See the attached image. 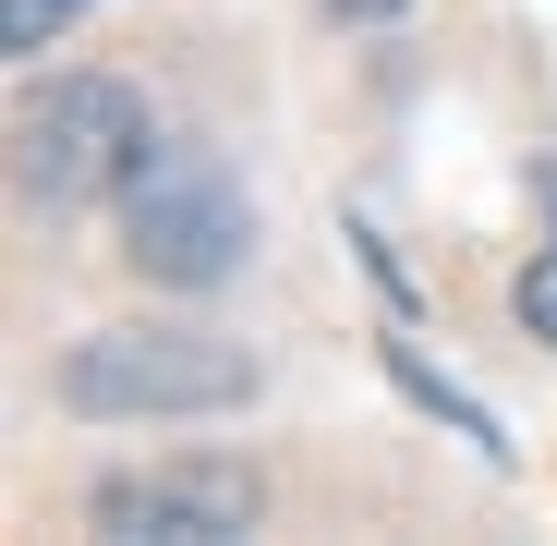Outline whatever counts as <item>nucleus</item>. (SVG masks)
<instances>
[{
    "mask_svg": "<svg viewBox=\"0 0 557 546\" xmlns=\"http://www.w3.org/2000/svg\"><path fill=\"white\" fill-rule=\"evenodd\" d=\"M98 534H170V546H231V534H255V486L243 474H110L98 486V510H85Z\"/></svg>",
    "mask_w": 557,
    "mask_h": 546,
    "instance_id": "4",
    "label": "nucleus"
},
{
    "mask_svg": "<svg viewBox=\"0 0 557 546\" xmlns=\"http://www.w3.org/2000/svg\"><path fill=\"white\" fill-rule=\"evenodd\" d=\"M255 243V207L243 182L207 158V146H146V170L122 182V255L170 292H219Z\"/></svg>",
    "mask_w": 557,
    "mask_h": 546,
    "instance_id": "3",
    "label": "nucleus"
},
{
    "mask_svg": "<svg viewBox=\"0 0 557 546\" xmlns=\"http://www.w3.org/2000/svg\"><path fill=\"white\" fill-rule=\"evenodd\" d=\"M339 25H388V13H412V0H327Z\"/></svg>",
    "mask_w": 557,
    "mask_h": 546,
    "instance_id": "7",
    "label": "nucleus"
},
{
    "mask_svg": "<svg viewBox=\"0 0 557 546\" xmlns=\"http://www.w3.org/2000/svg\"><path fill=\"white\" fill-rule=\"evenodd\" d=\"M73 13H85V0H0V37H13V49L37 61V49H49V37H61Z\"/></svg>",
    "mask_w": 557,
    "mask_h": 546,
    "instance_id": "5",
    "label": "nucleus"
},
{
    "mask_svg": "<svg viewBox=\"0 0 557 546\" xmlns=\"http://www.w3.org/2000/svg\"><path fill=\"white\" fill-rule=\"evenodd\" d=\"M158 122L122 73H61L13 110V182L37 219H73V207H122V182L146 170Z\"/></svg>",
    "mask_w": 557,
    "mask_h": 546,
    "instance_id": "1",
    "label": "nucleus"
},
{
    "mask_svg": "<svg viewBox=\"0 0 557 546\" xmlns=\"http://www.w3.org/2000/svg\"><path fill=\"white\" fill-rule=\"evenodd\" d=\"M61 401L85 425H134V413H243L255 364L207 328H98L61 352Z\"/></svg>",
    "mask_w": 557,
    "mask_h": 546,
    "instance_id": "2",
    "label": "nucleus"
},
{
    "mask_svg": "<svg viewBox=\"0 0 557 546\" xmlns=\"http://www.w3.org/2000/svg\"><path fill=\"white\" fill-rule=\"evenodd\" d=\"M509 304H521V328H533V340H557V243H545L521 280H509Z\"/></svg>",
    "mask_w": 557,
    "mask_h": 546,
    "instance_id": "6",
    "label": "nucleus"
}]
</instances>
